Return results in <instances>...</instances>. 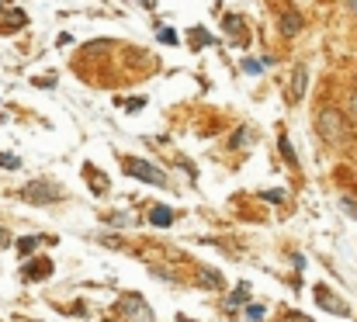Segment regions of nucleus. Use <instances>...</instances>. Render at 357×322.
<instances>
[{
    "label": "nucleus",
    "mask_w": 357,
    "mask_h": 322,
    "mask_svg": "<svg viewBox=\"0 0 357 322\" xmlns=\"http://www.w3.org/2000/svg\"><path fill=\"white\" fill-rule=\"evenodd\" d=\"M315 129H319V135H322L326 142H333V146H343V142H347V115H343L340 108H319Z\"/></svg>",
    "instance_id": "obj_1"
},
{
    "label": "nucleus",
    "mask_w": 357,
    "mask_h": 322,
    "mask_svg": "<svg viewBox=\"0 0 357 322\" xmlns=\"http://www.w3.org/2000/svg\"><path fill=\"white\" fill-rule=\"evenodd\" d=\"M122 167H125V173L129 177H136V180H146V184H153V187H163L167 184V177L153 167V163H146V160H136V156H125L122 160Z\"/></svg>",
    "instance_id": "obj_2"
},
{
    "label": "nucleus",
    "mask_w": 357,
    "mask_h": 322,
    "mask_svg": "<svg viewBox=\"0 0 357 322\" xmlns=\"http://www.w3.org/2000/svg\"><path fill=\"white\" fill-rule=\"evenodd\" d=\"M21 198H25V201H35V205H53V201L63 198V191H60L56 184H49V180H35V184H28V187L21 191Z\"/></svg>",
    "instance_id": "obj_3"
},
{
    "label": "nucleus",
    "mask_w": 357,
    "mask_h": 322,
    "mask_svg": "<svg viewBox=\"0 0 357 322\" xmlns=\"http://www.w3.org/2000/svg\"><path fill=\"white\" fill-rule=\"evenodd\" d=\"M305 84H309V70H305V63H298L291 70V87H288V101L291 104H298L305 97Z\"/></svg>",
    "instance_id": "obj_4"
},
{
    "label": "nucleus",
    "mask_w": 357,
    "mask_h": 322,
    "mask_svg": "<svg viewBox=\"0 0 357 322\" xmlns=\"http://www.w3.org/2000/svg\"><path fill=\"white\" fill-rule=\"evenodd\" d=\"M277 28H281L284 35H298V32H302V15H298V11H281Z\"/></svg>",
    "instance_id": "obj_5"
},
{
    "label": "nucleus",
    "mask_w": 357,
    "mask_h": 322,
    "mask_svg": "<svg viewBox=\"0 0 357 322\" xmlns=\"http://www.w3.org/2000/svg\"><path fill=\"white\" fill-rule=\"evenodd\" d=\"M84 180H91V187H94L98 194H104V191H108V177H104L94 163H84Z\"/></svg>",
    "instance_id": "obj_6"
},
{
    "label": "nucleus",
    "mask_w": 357,
    "mask_h": 322,
    "mask_svg": "<svg viewBox=\"0 0 357 322\" xmlns=\"http://www.w3.org/2000/svg\"><path fill=\"white\" fill-rule=\"evenodd\" d=\"M149 222H153V225H160V229H163V225H170V222H174V211H170V208H167V205H156V208H153V211H149Z\"/></svg>",
    "instance_id": "obj_7"
},
{
    "label": "nucleus",
    "mask_w": 357,
    "mask_h": 322,
    "mask_svg": "<svg viewBox=\"0 0 357 322\" xmlns=\"http://www.w3.org/2000/svg\"><path fill=\"white\" fill-rule=\"evenodd\" d=\"M315 298H319V301H326V305H329V312H336V315H347V305H343L340 298H329V291H326V287H319V291H315Z\"/></svg>",
    "instance_id": "obj_8"
},
{
    "label": "nucleus",
    "mask_w": 357,
    "mask_h": 322,
    "mask_svg": "<svg viewBox=\"0 0 357 322\" xmlns=\"http://www.w3.org/2000/svg\"><path fill=\"white\" fill-rule=\"evenodd\" d=\"M160 42H170V46H177V32L174 28H160V35H156Z\"/></svg>",
    "instance_id": "obj_9"
},
{
    "label": "nucleus",
    "mask_w": 357,
    "mask_h": 322,
    "mask_svg": "<svg viewBox=\"0 0 357 322\" xmlns=\"http://www.w3.org/2000/svg\"><path fill=\"white\" fill-rule=\"evenodd\" d=\"M246 319H250V322H260V319H264V308H260V305H246Z\"/></svg>",
    "instance_id": "obj_10"
},
{
    "label": "nucleus",
    "mask_w": 357,
    "mask_h": 322,
    "mask_svg": "<svg viewBox=\"0 0 357 322\" xmlns=\"http://www.w3.org/2000/svg\"><path fill=\"white\" fill-rule=\"evenodd\" d=\"M0 167H8V170H18V167H21V160H18V156H4V153H0Z\"/></svg>",
    "instance_id": "obj_11"
},
{
    "label": "nucleus",
    "mask_w": 357,
    "mask_h": 322,
    "mask_svg": "<svg viewBox=\"0 0 357 322\" xmlns=\"http://www.w3.org/2000/svg\"><path fill=\"white\" fill-rule=\"evenodd\" d=\"M49 270H53V263H49V260H42V263H39L35 270H28V274H32V277H46Z\"/></svg>",
    "instance_id": "obj_12"
},
{
    "label": "nucleus",
    "mask_w": 357,
    "mask_h": 322,
    "mask_svg": "<svg viewBox=\"0 0 357 322\" xmlns=\"http://www.w3.org/2000/svg\"><path fill=\"white\" fill-rule=\"evenodd\" d=\"M281 153H284V160L295 167V153H291V146H288V139H284V135H281Z\"/></svg>",
    "instance_id": "obj_13"
},
{
    "label": "nucleus",
    "mask_w": 357,
    "mask_h": 322,
    "mask_svg": "<svg viewBox=\"0 0 357 322\" xmlns=\"http://www.w3.org/2000/svg\"><path fill=\"white\" fill-rule=\"evenodd\" d=\"M201 32H205V28H194V39H191L194 46H208V42H212V39H208V35H201Z\"/></svg>",
    "instance_id": "obj_14"
},
{
    "label": "nucleus",
    "mask_w": 357,
    "mask_h": 322,
    "mask_svg": "<svg viewBox=\"0 0 357 322\" xmlns=\"http://www.w3.org/2000/svg\"><path fill=\"white\" fill-rule=\"evenodd\" d=\"M243 70H246V73H260V70H264V63H257V59H246V63H243Z\"/></svg>",
    "instance_id": "obj_15"
},
{
    "label": "nucleus",
    "mask_w": 357,
    "mask_h": 322,
    "mask_svg": "<svg viewBox=\"0 0 357 322\" xmlns=\"http://www.w3.org/2000/svg\"><path fill=\"white\" fill-rule=\"evenodd\" d=\"M264 201H274V205H277V201H284V191H264Z\"/></svg>",
    "instance_id": "obj_16"
},
{
    "label": "nucleus",
    "mask_w": 357,
    "mask_h": 322,
    "mask_svg": "<svg viewBox=\"0 0 357 322\" xmlns=\"http://www.w3.org/2000/svg\"><path fill=\"white\" fill-rule=\"evenodd\" d=\"M340 205H343V208H347L354 218H357V201H354V198H340Z\"/></svg>",
    "instance_id": "obj_17"
},
{
    "label": "nucleus",
    "mask_w": 357,
    "mask_h": 322,
    "mask_svg": "<svg viewBox=\"0 0 357 322\" xmlns=\"http://www.w3.org/2000/svg\"><path fill=\"white\" fill-rule=\"evenodd\" d=\"M350 115L357 118V91H354V97H350Z\"/></svg>",
    "instance_id": "obj_18"
},
{
    "label": "nucleus",
    "mask_w": 357,
    "mask_h": 322,
    "mask_svg": "<svg viewBox=\"0 0 357 322\" xmlns=\"http://www.w3.org/2000/svg\"><path fill=\"white\" fill-rule=\"evenodd\" d=\"M143 8H149V11H153V8H156V0H143Z\"/></svg>",
    "instance_id": "obj_19"
}]
</instances>
